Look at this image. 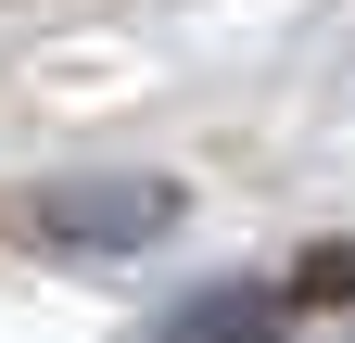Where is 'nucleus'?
<instances>
[{"label":"nucleus","mask_w":355,"mask_h":343,"mask_svg":"<svg viewBox=\"0 0 355 343\" xmlns=\"http://www.w3.org/2000/svg\"><path fill=\"white\" fill-rule=\"evenodd\" d=\"M318 306H355V242H318V254H292L279 280L191 292V306L165 318V343H266V331H292V318H318Z\"/></svg>","instance_id":"f257e3e1"},{"label":"nucleus","mask_w":355,"mask_h":343,"mask_svg":"<svg viewBox=\"0 0 355 343\" xmlns=\"http://www.w3.org/2000/svg\"><path fill=\"white\" fill-rule=\"evenodd\" d=\"M178 229V178H51L38 191V242L51 254H140Z\"/></svg>","instance_id":"f03ea898"}]
</instances>
